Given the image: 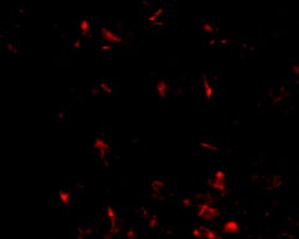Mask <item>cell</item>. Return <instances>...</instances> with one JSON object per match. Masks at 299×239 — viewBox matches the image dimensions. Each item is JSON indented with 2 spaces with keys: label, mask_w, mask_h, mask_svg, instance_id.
I'll return each mask as SVG.
<instances>
[{
  "label": "cell",
  "mask_w": 299,
  "mask_h": 239,
  "mask_svg": "<svg viewBox=\"0 0 299 239\" xmlns=\"http://www.w3.org/2000/svg\"><path fill=\"white\" fill-rule=\"evenodd\" d=\"M95 146L97 148V150H99L101 156H102V158H104L106 152L108 151V145L104 143L102 139H95Z\"/></svg>",
  "instance_id": "cell-1"
},
{
  "label": "cell",
  "mask_w": 299,
  "mask_h": 239,
  "mask_svg": "<svg viewBox=\"0 0 299 239\" xmlns=\"http://www.w3.org/2000/svg\"><path fill=\"white\" fill-rule=\"evenodd\" d=\"M102 36H103L104 40L108 41V42H121V39H119L118 36L113 35L111 31H108V30H106V29L102 30Z\"/></svg>",
  "instance_id": "cell-2"
},
{
  "label": "cell",
  "mask_w": 299,
  "mask_h": 239,
  "mask_svg": "<svg viewBox=\"0 0 299 239\" xmlns=\"http://www.w3.org/2000/svg\"><path fill=\"white\" fill-rule=\"evenodd\" d=\"M237 229H238V226H237V223H236V222H232V221L227 222L226 224H225V227H223V230H225V232H227V233L237 232Z\"/></svg>",
  "instance_id": "cell-3"
},
{
  "label": "cell",
  "mask_w": 299,
  "mask_h": 239,
  "mask_svg": "<svg viewBox=\"0 0 299 239\" xmlns=\"http://www.w3.org/2000/svg\"><path fill=\"white\" fill-rule=\"evenodd\" d=\"M166 89H168V85L164 81H160L158 84H156V91H158V94L160 97H164L166 93Z\"/></svg>",
  "instance_id": "cell-4"
},
{
  "label": "cell",
  "mask_w": 299,
  "mask_h": 239,
  "mask_svg": "<svg viewBox=\"0 0 299 239\" xmlns=\"http://www.w3.org/2000/svg\"><path fill=\"white\" fill-rule=\"evenodd\" d=\"M60 198H61V201H62L63 204H67V203L70 202V195H68L67 192H63V191L60 192Z\"/></svg>",
  "instance_id": "cell-5"
},
{
  "label": "cell",
  "mask_w": 299,
  "mask_h": 239,
  "mask_svg": "<svg viewBox=\"0 0 299 239\" xmlns=\"http://www.w3.org/2000/svg\"><path fill=\"white\" fill-rule=\"evenodd\" d=\"M204 87H205V89H206V97L208 99L212 97V89H211V87L208 85V82H207V79H204Z\"/></svg>",
  "instance_id": "cell-6"
},
{
  "label": "cell",
  "mask_w": 299,
  "mask_h": 239,
  "mask_svg": "<svg viewBox=\"0 0 299 239\" xmlns=\"http://www.w3.org/2000/svg\"><path fill=\"white\" fill-rule=\"evenodd\" d=\"M88 27H89V26H88V22H87V21H82V24H81V30H82V31H83V32H87V31H88Z\"/></svg>",
  "instance_id": "cell-7"
},
{
  "label": "cell",
  "mask_w": 299,
  "mask_h": 239,
  "mask_svg": "<svg viewBox=\"0 0 299 239\" xmlns=\"http://www.w3.org/2000/svg\"><path fill=\"white\" fill-rule=\"evenodd\" d=\"M204 30H205L206 32H212V27H211V26L208 25V24H205V25H204Z\"/></svg>",
  "instance_id": "cell-8"
},
{
  "label": "cell",
  "mask_w": 299,
  "mask_h": 239,
  "mask_svg": "<svg viewBox=\"0 0 299 239\" xmlns=\"http://www.w3.org/2000/svg\"><path fill=\"white\" fill-rule=\"evenodd\" d=\"M293 69H294V72H296V73H297V74H298V73H299V68H298V67H294V68H293Z\"/></svg>",
  "instance_id": "cell-9"
}]
</instances>
